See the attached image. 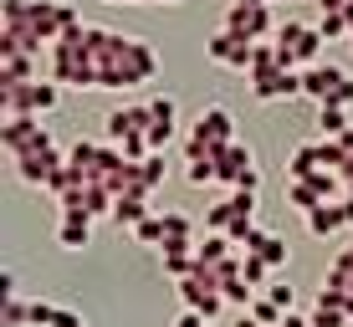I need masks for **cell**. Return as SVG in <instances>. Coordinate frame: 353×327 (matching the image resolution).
Here are the masks:
<instances>
[{
  "label": "cell",
  "mask_w": 353,
  "mask_h": 327,
  "mask_svg": "<svg viewBox=\"0 0 353 327\" xmlns=\"http://www.w3.org/2000/svg\"><path fill=\"white\" fill-rule=\"evenodd\" d=\"M343 200H353V184H343Z\"/></svg>",
  "instance_id": "7dc6e473"
},
{
  "label": "cell",
  "mask_w": 353,
  "mask_h": 327,
  "mask_svg": "<svg viewBox=\"0 0 353 327\" xmlns=\"http://www.w3.org/2000/svg\"><path fill=\"white\" fill-rule=\"evenodd\" d=\"M108 6H149V0H108Z\"/></svg>",
  "instance_id": "ee69618b"
},
{
  "label": "cell",
  "mask_w": 353,
  "mask_h": 327,
  "mask_svg": "<svg viewBox=\"0 0 353 327\" xmlns=\"http://www.w3.org/2000/svg\"><path fill=\"white\" fill-rule=\"evenodd\" d=\"M327 200H343V179H338L333 169H318V174H307V179H287V204H297L302 215H312Z\"/></svg>",
  "instance_id": "52a82bcc"
},
{
  "label": "cell",
  "mask_w": 353,
  "mask_h": 327,
  "mask_svg": "<svg viewBox=\"0 0 353 327\" xmlns=\"http://www.w3.org/2000/svg\"><path fill=\"white\" fill-rule=\"evenodd\" d=\"M0 327H31V302L26 297H0Z\"/></svg>",
  "instance_id": "4316f807"
},
{
  "label": "cell",
  "mask_w": 353,
  "mask_h": 327,
  "mask_svg": "<svg viewBox=\"0 0 353 327\" xmlns=\"http://www.w3.org/2000/svg\"><path fill=\"white\" fill-rule=\"evenodd\" d=\"M36 77H41V56H31V52L0 56V87H21V82H36Z\"/></svg>",
  "instance_id": "e0dca14e"
},
{
  "label": "cell",
  "mask_w": 353,
  "mask_h": 327,
  "mask_svg": "<svg viewBox=\"0 0 353 327\" xmlns=\"http://www.w3.org/2000/svg\"><path fill=\"white\" fill-rule=\"evenodd\" d=\"M343 215H348V230H353V200H343Z\"/></svg>",
  "instance_id": "f6af8a7d"
},
{
  "label": "cell",
  "mask_w": 353,
  "mask_h": 327,
  "mask_svg": "<svg viewBox=\"0 0 353 327\" xmlns=\"http://www.w3.org/2000/svg\"><path fill=\"white\" fill-rule=\"evenodd\" d=\"M174 138H179V123H154L149 128V154H164Z\"/></svg>",
  "instance_id": "e575fe53"
},
{
  "label": "cell",
  "mask_w": 353,
  "mask_h": 327,
  "mask_svg": "<svg viewBox=\"0 0 353 327\" xmlns=\"http://www.w3.org/2000/svg\"><path fill=\"white\" fill-rule=\"evenodd\" d=\"M272 72H282V52H276V41H256V52H251L246 77L256 82V77H272Z\"/></svg>",
  "instance_id": "cb8c5ba5"
},
{
  "label": "cell",
  "mask_w": 353,
  "mask_h": 327,
  "mask_svg": "<svg viewBox=\"0 0 353 327\" xmlns=\"http://www.w3.org/2000/svg\"><path fill=\"white\" fill-rule=\"evenodd\" d=\"M246 251H251V256H261L266 266H272V271H282L287 256H292V246H287L282 235H272V230H256V235L246 240Z\"/></svg>",
  "instance_id": "ffe728a7"
},
{
  "label": "cell",
  "mask_w": 353,
  "mask_h": 327,
  "mask_svg": "<svg viewBox=\"0 0 353 327\" xmlns=\"http://www.w3.org/2000/svg\"><path fill=\"white\" fill-rule=\"evenodd\" d=\"M57 302H31V327H57Z\"/></svg>",
  "instance_id": "8d00e7d4"
},
{
  "label": "cell",
  "mask_w": 353,
  "mask_h": 327,
  "mask_svg": "<svg viewBox=\"0 0 353 327\" xmlns=\"http://www.w3.org/2000/svg\"><path fill=\"white\" fill-rule=\"evenodd\" d=\"M266 297H272V302H276L282 312H292V302H297V292H292L287 282H272V286H266Z\"/></svg>",
  "instance_id": "74e56055"
},
{
  "label": "cell",
  "mask_w": 353,
  "mask_h": 327,
  "mask_svg": "<svg viewBox=\"0 0 353 327\" xmlns=\"http://www.w3.org/2000/svg\"><path fill=\"white\" fill-rule=\"evenodd\" d=\"M276 52H282V67L307 72V67H318V56H323V31L302 26V21H282V26H276Z\"/></svg>",
  "instance_id": "8992f818"
},
{
  "label": "cell",
  "mask_w": 353,
  "mask_h": 327,
  "mask_svg": "<svg viewBox=\"0 0 353 327\" xmlns=\"http://www.w3.org/2000/svg\"><path fill=\"white\" fill-rule=\"evenodd\" d=\"M236 143V118H230V107L210 103L200 107V118L190 123V138H185V159H205V154H221Z\"/></svg>",
  "instance_id": "277c9868"
},
{
  "label": "cell",
  "mask_w": 353,
  "mask_h": 327,
  "mask_svg": "<svg viewBox=\"0 0 353 327\" xmlns=\"http://www.w3.org/2000/svg\"><path fill=\"white\" fill-rule=\"evenodd\" d=\"M348 26H353V0H348Z\"/></svg>",
  "instance_id": "c3c4849f"
},
{
  "label": "cell",
  "mask_w": 353,
  "mask_h": 327,
  "mask_svg": "<svg viewBox=\"0 0 353 327\" xmlns=\"http://www.w3.org/2000/svg\"><path fill=\"white\" fill-rule=\"evenodd\" d=\"M343 82H348V72L343 67H333V62H318V67H307V72H302V92H307V98L312 103H327V98H333V92L338 87H343Z\"/></svg>",
  "instance_id": "9a60e30c"
},
{
  "label": "cell",
  "mask_w": 353,
  "mask_h": 327,
  "mask_svg": "<svg viewBox=\"0 0 353 327\" xmlns=\"http://www.w3.org/2000/svg\"><path fill=\"white\" fill-rule=\"evenodd\" d=\"M0 149L10 154V164L26 159L36 149H52V128L41 123V118H6L0 123Z\"/></svg>",
  "instance_id": "ba28073f"
},
{
  "label": "cell",
  "mask_w": 353,
  "mask_h": 327,
  "mask_svg": "<svg viewBox=\"0 0 353 327\" xmlns=\"http://www.w3.org/2000/svg\"><path fill=\"white\" fill-rule=\"evenodd\" d=\"M149 195H139V189H133V195H118V204H113V225L118 230H139L143 220H149Z\"/></svg>",
  "instance_id": "7402d4cb"
},
{
  "label": "cell",
  "mask_w": 353,
  "mask_h": 327,
  "mask_svg": "<svg viewBox=\"0 0 353 327\" xmlns=\"http://www.w3.org/2000/svg\"><path fill=\"white\" fill-rule=\"evenodd\" d=\"M185 179H190L194 189L221 184V179H215V154H205V159H185Z\"/></svg>",
  "instance_id": "f1b7e54d"
},
{
  "label": "cell",
  "mask_w": 353,
  "mask_h": 327,
  "mask_svg": "<svg viewBox=\"0 0 353 327\" xmlns=\"http://www.w3.org/2000/svg\"><path fill=\"white\" fill-rule=\"evenodd\" d=\"M348 322H353V302H348Z\"/></svg>",
  "instance_id": "681fc988"
},
{
  "label": "cell",
  "mask_w": 353,
  "mask_h": 327,
  "mask_svg": "<svg viewBox=\"0 0 353 327\" xmlns=\"http://www.w3.org/2000/svg\"><path fill=\"white\" fill-rule=\"evenodd\" d=\"M174 297H179V307L185 312H200V317H221V307H225V297H221V282H215L210 271H194L185 276V282H174Z\"/></svg>",
  "instance_id": "9c48e42d"
},
{
  "label": "cell",
  "mask_w": 353,
  "mask_h": 327,
  "mask_svg": "<svg viewBox=\"0 0 353 327\" xmlns=\"http://www.w3.org/2000/svg\"><path fill=\"white\" fill-rule=\"evenodd\" d=\"M57 103H62V82H52V77L21 82V87H0V113L6 118H46Z\"/></svg>",
  "instance_id": "5b68a950"
},
{
  "label": "cell",
  "mask_w": 353,
  "mask_h": 327,
  "mask_svg": "<svg viewBox=\"0 0 353 327\" xmlns=\"http://www.w3.org/2000/svg\"><path fill=\"white\" fill-rule=\"evenodd\" d=\"M82 327H88V322H82Z\"/></svg>",
  "instance_id": "816d5d0a"
},
{
  "label": "cell",
  "mask_w": 353,
  "mask_h": 327,
  "mask_svg": "<svg viewBox=\"0 0 353 327\" xmlns=\"http://www.w3.org/2000/svg\"><path fill=\"white\" fill-rule=\"evenodd\" d=\"M164 6H174V0H164Z\"/></svg>",
  "instance_id": "f907efd6"
},
{
  "label": "cell",
  "mask_w": 353,
  "mask_h": 327,
  "mask_svg": "<svg viewBox=\"0 0 353 327\" xmlns=\"http://www.w3.org/2000/svg\"><path fill=\"white\" fill-rule=\"evenodd\" d=\"M164 276L169 282H185V276H194V240H164Z\"/></svg>",
  "instance_id": "d6986e66"
},
{
  "label": "cell",
  "mask_w": 353,
  "mask_h": 327,
  "mask_svg": "<svg viewBox=\"0 0 353 327\" xmlns=\"http://www.w3.org/2000/svg\"><path fill=\"white\" fill-rule=\"evenodd\" d=\"M241 276H246V282L256 286V292H261V286H272V266H266L261 256H251V251L241 256Z\"/></svg>",
  "instance_id": "1f68e13d"
},
{
  "label": "cell",
  "mask_w": 353,
  "mask_h": 327,
  "mask_svg": "<svg viewBox=\"0 0 353 327\" xmlns=\"http://www.w3.org/2000/svg\"><path fill=\"white\" fill-rule=\"evenodd\" d=\"M62 169H67V154H57V143H52V149H36L26 159H16V179L31 184V189H46Z\"/></svg>",
  "instance_id": "4fadbf2b"
},
{
  "label": "cell",
  "mask_w": 353,
  "mask_h": 327,
  "mask_svg": "<svg viewBox=\"0 0 353 327\" xmlns=\"http://www.w3.org/2000/svg\"><path fill=\"white\" fill-rule=\"evenodd\" d=\"M215 179H221V184H230V189H251V195L261 189L256 159H251V149H246L241 138L230 143V149H221V154H215Z\"/></svg>",
  "instance_id": "30bf717a"
},
{
  "label": "cell",
  "mask_w": 353,
  "mask_h": 327,
  "mask_svg": "<svg viewBox=\"0 0 353 327\" xmlns=\"http://www.w3.org/2000/svg\"><path fill=\"white\" fill-rule=\"evenodd\" d=\"M282 327H312V317H297V312H287V322Z\"/></svg>",
  "instance_id": "60d3db41"
},
{
  "label": "cell",
  "mask_w": 353,
  "mask_h": 327,
  "mask_svg": "<svg viewBox=\"0 0 353 327\" xmlns=\"http://www.w3.org/2000/svg\"><path fill=\"white\" fill-rule=\"evenodd\" d=\"M230 6H261V0H230Z\"/></svg>",
  "instance_id": "bcb514c9"
},
{
  "label": "cell",
  "mask_w": 353,
  "mask_h": 327,
  "mask_svg": "<svg viewBox=\"0 0 353 327\" xmlns=\"http://www.w3.org/2000/svg\"><path fill=\"white\" fill-rule=\"evenodd\" d=\"M92 240V220L88 215H62V220H57V246L62 251H82Z\"/></svg>",
  "instance_id": "603a6c76"
},
{
  "label": "cell",
  "mask_w": 353,
  "mask_h": 327,
  "mask_svg": "<svg viewBox=\"0 0 353 327\" xmlns=\"http://www.w3.org/2000/svg\"><path fill=\"white\" fill-rule=\"evenodd\" d=\"M46 62H52V82H67V87H97V67H92L88 26H72L62 41L46 52Z\"/></svg>",
  "instance_id": "7a4b0ae2"
},
{
  "label": "cell",
  "mask_w": 353,
  "mask_h": 327,
  "mask_svg": "<svg viewBox=\"0 0 353 327\" xmlns=\"http://www.w3.org/2000/svg\"><path fill=\"white\" fill-rule=\"evenodd\" d=\"M103 128H108V143H118V149H123L133 164H143V159H149V128H154L149 103L113 107V113L103 118Z\"/></svg>",
  "instance_id": "3957f363"
},
{
  "label": "cell",
  "mask_w": 353,
  "mask_h": 327,
  "mask_svg": "<svg viewBox=\"0 0 353 327\" xmlns=\"http://www.w3.org/2000/svg\"><path fill=\"white\" fill-rule=\"evenodd\" d=\"M159 215H164V240H190L194 235L190 215H179V210H159Z\"/></svg>",
  "instance_id": "d6a6232c"
},
{
  "label": "cell",
  "mask_w": 353,
  "mask_h": 327,
  "mask_svg": "<svg viewBox=\"0 0 353 327\" xmlns=\"http://www.w3.org/2000/svg\"><path fill=\"white\" fill-rule=\"evenodd\" d=\"M353 123H348V107H318V133H323V138H343V133H348Z\"/></svg>",
  "instance_id": "484cf974"
},
{
  "label": "cell",
  "mask_w": 353,
  "mask_h": 327,
  "mask_svg": "<svg viewBox=\"0 0 353 327\" xmlns=\"http://www.w3.org/2000/svg\"><path fill=\"white\" fill-rule=\"evenodd\" d=\"M348 103H353V77H348V82H343V87H338V92H333V98H327V107H348Z\"/></svg>",
  "instance_id": "f35d334b"
},
{
  "label": "cell",
  "mask_w": 353,
  "mask_h": 327,
  "mask_svg": "<svg viewBox=\"0 0 353 327\" xmlns=\"http://www.w3.org/2000/svg\"><path fill=\"white\" fill-rule=\"evenodd\" d=\"M312 327H348V312H338V307H312Z\"/></svg>",
  "instance_id": "d590c367"
},
{
  "label": "cell",
  "mask_w": 353,
  "mask_h": 327,
  "mask_svg": "<svg viewBox=\"0 0 353 327\" xmlns=\"http://www.w3.org/2000/svg\"><path fill=\"white\" fill-rule=\"evenodd\" d=\"M174 327H210V317H200V312H179Z\"/></svg>",
  "instance_id": "ab89813d"
},
{
  "label": "cell",
  "mask_w": 353,
  "mask_h": 327,
  "mask_svg": "<svg viewBox=\"0 0 353 327\" xmlns=\"http://www.w3.org/2000/svg\"><path fill=\"white\" fill-rule=\"evenodd\" d=\"M343 225H348V215H343V200H327V204H318V210L307 215V235H318V240L338 235Z\"/></svg>",
  "instance_id": "44dd1931"
},
{
  "label": "cell",
  "mask_w": 353,
  "mask_h": 327,
  "mask_svg": "<svg viewBox=\"0 0 353 327\" xmlns=\"http://www.w3.org/2000/svg\"><path fill=\"white\" fill-rule=\"evenodd\" d=\"M251 92H256V103L297 98V92H302V72L297 67H282V72H272V77H256V82H251Z\"/></svg>",
  "instance_id": "2e32d148"
},
{
  "label": "cell",
  "mask_w": 353,
  "mask_h": 327,
  "mask_svg": "<svg viewBox=\"0 0 353 327\" xmlns=\"http://www.w3.org/2000/svg\"><path fill=\"white\" fill-rule=\"evenodd\" d=\"M251 317H256L261 327H282V322H287V312L276 307V302L266 297V292H256V302H251Z\"/></svg>",
  "instance_id": "f546056e"
},
{
  "label": "cell",
  "mask_w": 353,
  "mask_h": 327,
  "mask_svg": "<svg viewBox=\"0 0 353 327\" xmlns=\"http://www.w3.org/2000/svg\"><path fill=\"white\" fill-rule=\"evenodd\" d=\"M323 10H348V0H318Z\"/></svg>",
  "instance_id": "7bdbcfd3"
},
{
  "label": "cell",
  "mask_w": 353,
  "mask_h": 327,
  "mask_svg": "<svg viewBox=\"0 0 353 327\" xmlns=\"http://www.w3.org/2000/svg\"><path fill=\"white\" fill-rule=\"evenodd\" d=\"M230 256H241L230 235H205L200 246H194V271H215V266H225Z\"/></svg>",
  "instance_id": "ac0fdd59"
},
{
  "label": "cell",
  "mask_w": 353,
  "mask_h": 327,
  "mask_svg": "<svg viewBox=\"0 0 353 327\" xmlns=\"http://www.w3.org/2000/svg\"><path fill=\"white\" fill-rule=\"evenodd\" d=\"M323 159H318V143H302V149H292V159H287V179H307V174H318Z\"/></svg>",
  "instance_id": "d4e9b609"
},
{
  "label": "cell",
  "mask_w": 353,
  "mask_h": 327,
  "mask_svg": "<svg viewBox=\"0 0 353 327\" xmlns=\"http://www.w3.org/2000/svg\"><path fill=\"white\" fill-rule=\"evenodd\" d=\"M318 31H323V41H353V26H348V10H323Z\"/></svg>",
  "instance_id": "83f0119b"
},
{
  "label": "cell",
  "mask_w": 353,
  "mask_h": 327,
  "mask_svg": "<svg viewBox=\"0 0 353 327\" xmlns=\"http://www.w3.org/2000/svg\"><path fill=\"white\" fill-rule=\"evenodd\" d=\"M225 26L241 31L246 41H266V36H276L272 0H261V6H225Z\"/></svg>",
  "instance_id": "7c38bea8"
},
{
  "label": "cell",
  "mask_w": 353,
  "mask_h": 327,
  "mask_svg": "<svg viewBox=\"0 0 353 327\" xmlns=\"http://www.w3.org/2000/svg\"><path fill=\"white\" fill-rule=\"evenodd\" d=\"M230 327H261V322H256V317H251V312H241V317H236V322H230Z\"/></svg>",
  "instance_id": "b9f144b4"
},
{
  "label": "cell",
  "mask_w": 353,
  "mask_h": 327,
  "mask_svg": "<svg viewBox=\"0 0 353 327\" xmlns=\"http://www.w3.org/2000/svg\"><path fill=\"white\" fill-rule=\"evenodd\" d=\"M57 204H62V215H88V220H103V215H108V220H113V204L118 200L108 195L103 184H77V189H67Z\"/></svg>",
  "instance_id": "5bb4252c"
},
{
  "label": "cell",
  "mask_w": 353,
  "mask_h": 327,
  "mask_svg": "<svg viewBox=\"0 0 353 327\" xmlns=\"http://www.w3.org/2000/svg\"><path fill=\"white\" fill-rule=\"evenodd\" d=\"M164 179H169L164 154H149V159H143V189H149V195H159V189H164Z\"/></svg>",
  "instance_id": "4dcf8cb0"
},
{
  "label": "cell",
  "mask_w": 353,
  "mask_h": 327,
  "mask_svg": "<svg viewBox=\"0 0 353 327\" xmlns=\"http://www.w3.org/2000/svg\"><path fill=\"white\" fill-rule=\"evenodd\" d=\"M251 52H256V41H246L241 31H230V26H221L205 41V56H210L215 67H230V72H246L251 67Z\"/></svg>",
  "instance_id": "8fae6325"
},
{
  "label": "cell",
  "mask_w": 353,
  "mask_h": 327,
  "mask_svg": "<svg viewBox=\"0 0 353 327\" xmlns=\"http://www.w3.org/2000/svg\"><path fill=\"white\" fill-rule=\"evenodd\" d=\"M133 240H139V246H164V215H149V220L133 230Z\"/></svg>",
  "instance_id": "836d02e7"
},
{
  "label": "cell",
  "mask_w": 353,
  "mask_h": 327,
  "mask_svg": "<svg viewBox=\"0 0 353 327\" xmlns=\"http://www.w3.org/2000/svg\"><path fill=\"white\" fill-rule=\"evenodd\" d=\"M88 46H92L97 87H139V82H154V72H159V56L143 36L88 26Z\"/></svg>",
  "instance_id": "6da1fadb"
}]
</instances>
